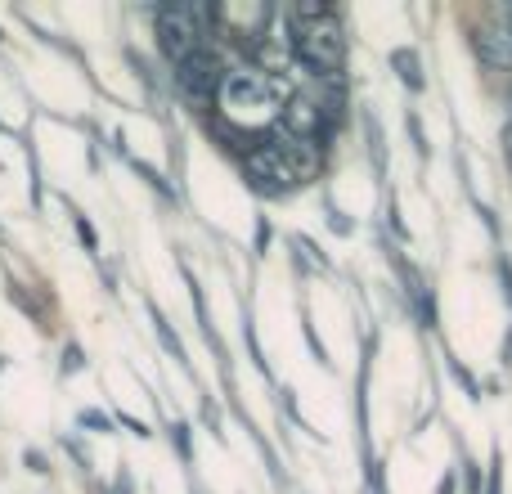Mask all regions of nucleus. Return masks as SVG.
<instances>
[{"instance_id": "obj_13", "label": "nucleus", "mask_w": 512, "mask_h": 494, "mask_svg": "<svg viewBox=\"0 0 512 494\" xmlns=\"http://www.w3.org/2000/svg\"><path fill=\"white\" fill-rule=\"evenodd\" d=\"M77 234H81V243H86V247H95V230H90L81 216H77Z\"/></svg>"}, {"instance_id": "obj_15", "label": "nucleus", "mask_w": 512, "mask_h": 494, "mask_svg": "<svg viewBox=\"0 0 512 494\" xmlns=\"http://www.w3.org/2000/svg\"><path fill=\"white\" fill-rule=\"evenodd\" d=\"M508 36H512V9H508Z\"/></svg>"}, {"instance_id": "obj_7", "label": "nucleus", "mask_w": 512, "mask_h": 494, "mask_svg": "<svg viewBox=\"0 0 512 494\" xmlns=\"http://www.w3.org/2000/svg\"><path fill=\"white\" fill-rule=\"evenodd\" d=\"M477 50L486 63H495V68H508L512 63V36L508 32H477Z\"/></svg>"}, {"instance_id": "obj_1", "label": "nucleus", "mask_w": 512, "mask_h": 494, "mask_svg": "<svg viewBox=\"0 0 512 494\" xmlns=\"http://www.w3.org/2000/svg\"><path fill=\"white\" fill-rule=\"evenodd\" d=\"M292 50L297 59L306 63L315 77H333L346 59V36L342 23L333 14H319V18H297V36H292Z\"/></svg>"}, {"instance_id": "obj_12", "label": "nucleus", "mask_w": 512, "mask_h": 494, "mask_svg": "<svg viewBox=\"0 0 512 494\" xmlns=\"http://www.w3.org/2000/svg\"><path fill=\"white\" fill-rule=\"evenodd\" d=\"M504 490V472H499V459H495V468H490V490L486 494H499Z\"/></svg>"}, {"instance_id": "obj_8", "label": "nucleus", "mask_w": 512, "mask_h": 494, "mask_svg": "<svg viewBox=\"0 0 512 494\" xmlns=\"http://www.w3.org/2000/svg\"><path fill=\"white\" fill-rule=\"evenodd\" d=\"M391 63L400 68V81H405L409 90H423V72H418V54L414 50H396L391 54Z\"/></svg>"}, {"instance_id": "obj_6", "label": "nucleus", "mask_w": 512, "mask_h": 494, "mask_svg": "<svg viewBox=\"0 0 512 494\" xmlns=\"http://www.w3.org/2000/svg\"><path fill=\"white\" fill-rule=\"evenodd\" d=\"M319 131H324V108L315 104V99H288L283 104V135H292V140H319Z\"/></svg>"}, {"instance_id": "obj_3", "label": "nucleus", "mask_w": 512, "mask_h": 494, "mask_svg": "<svg viewBox=\"0 0 512 494\" xmlns=\"http://www.w3.org/2000/svg\"><path fill=\"white\" fill-rule=\"evenodd\" d=\"M203 18H198V9L189 5H167L158 14V45L162 54H167L171 63H185L189 54L203 50Z\"/></svg>"}, {"instance_id": "obj_4", "label": "nucleus", "mask_w": 512, "mask_h": 494, "mask_svg": "<svg viewBox=\"0 0 512 494\" xmlns=\"http://www.w3.org/2000/svg\"><path fill=\"white\" fill-rule=\"evenodd\" d=\"M243 167H248V176L256 180V189H265V194H288L292 185H301L297 167H292L288 153H283L274 140H265V144H256V149H248Z\"/></svg>"}, {"instance_id": "obj_10", "label": "nucleus", "mask_w": 512, "mask_h": 494, "mask_svg": "<svg viewBox=\"0 0 512 494\" xmlns=\"http://www.w3.org/2000/svg\"><path fill=\"white\" fill-rule=\"evenodd\" d=\"M77 369H81V351L68 346V351H63V373H77Z\"/></svg>"}, {"instance_id": "obj_5", "label": "nucleus", "mask_w": 512, "mask_h": 494, "mask_svg": "<svg viewBox=\"0 0 512 494\" xmlns=\"http://www.w3.org/2000/svg\"><path fill=\"white\" fill-rule=\"evenodd\" d=\"M225 63L216 59L212 50H198V54H189L185 63H176V86L185 90L189 99H212V95H221V86H225Z\"/></svg>"}, {"instance_id": "obj_2", "label": "nucleus", "mask_w": 512, "mask_h": 494, "mask_svg": "<svg viewBox=\"0 0 512 494\" xmlns=\"http://www.w3.org/2000/svg\"><path fill=\"white\" fill-rule=\"evenodd\" d=\"M283 95V81H274L270 72H256V68H234L221 86V104L230 117H265L279 108Z\"/></svg>"}, {"instance_id": "obj_11", "label": "nucleus", "mask_w": 512, "mask_h": 494, "mask_svg": "<svg viewBox=\"0 0 512 494\" xmlns=\"http://www.w3.org/2000/svg\"><path fill=\"white\" fill-rule=\"evenodd\" d=\"M23 463H27V468H32V472H50V468H45V459H41V454H36V450H27V454H23Z\"/></svg>"}, {"instance_id": "obj_14", "label": "nucleus", "mask_w": 512, "mask_h": 494, "mask_svg": "<svg viewBox=\"0 0 512 494\" xmlns=\"http://www.w3.org/2000/svg\"><path fill=\"white\" fill-rule=\"evenodd\" d=\"M504 158H508V167H512V126L504 131Z\"/></svg>"}, {"instance_id": "obj_9", "label": "nucleus", "mask_w": 512, "mask_h": 494, "mask_svg": "<svg viewBox=\"0 0 512 494\" xmlns=\"http://www.w3.org/2000/svg\"><path fill=\"white\" fill-rule=\"evenodd\" d=\"M81 427H99V432H113V418L99 414V409H86V414H81Z\"/></svg>"}]
</instances>
